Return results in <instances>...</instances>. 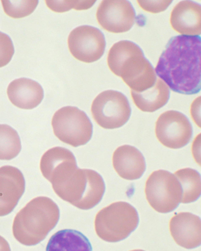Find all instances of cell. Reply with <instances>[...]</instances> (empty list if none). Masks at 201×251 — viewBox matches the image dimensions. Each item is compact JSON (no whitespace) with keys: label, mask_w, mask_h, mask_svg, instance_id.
<instances>
[{"label":"cell","mask_w":201,"mask_h":251,"mask_svg":"<svg viewBox=\"0 0 201 251\" xmlns=\"http://www.w3.org/2000/svg\"><path fill=\"white\" fill-rule=\"evenodd\" d=\"M107 63L111 71L123 79L131 91L139 93L155 84L156 74L142 49L128 40L120 41L110 50Z\"/></svg>","instance_id":"7a4b0ae2"},{"label":"cell","mask_w":201,"mask_h":251,"mask_svg":"<svg viewBox=\"0 0 201 251\" xmlns=\"http://www.w3.org/2000/svg\"><path fill=\"white\" fill-rule=\"evenodd\" d=\"M201 37L180 35L170 39L155 71L172 91L194 95L201 91Z\"/></svg>","instance_id":"6da1fadb"},{"label":"cell","mask_w":201,"mask_h":251,"mask_svg":"<svg viewBox=\"0 0 201 251\" xmlns=\"http://www.w3.org/2000/svg\"><path fill=\"white\" fill-rule=\"evenodd\" d=\"M51 125L56 137L73 147L86 145L92 136L93 126L90 119L76 107L65 106L57 111Z\"/></svg>","instance_id":"8992f818"},{"label":"cell","mask_w":201,"mask_h":251,"mask_svg":"<svg viewBox=\"0 0 201 251\" xmlns=\"http://www.w3.org/2000/svg\"><path fill=\"white\" fill-rule=\"evenodd\" d=\"M112 164L120 177L128 180L142 177L146 168L142 152L129 145H124L116 149L113 154Z\"/></svg>","instance_id":"9a60e30c"},{"label":"cell","mask_w":201,"mask_h":251,"mask_svg":"<svg viewBox=\"0 0 201 251\" xmlns=\"http://www.w3.org/2000/svg\"><path fill=\"white\" fill-rule=\"evenodd\" d=\"M145 193L150 206L160 213L173 211L182 201V189L178 179L164 170L151 173L146 181Z\"/></svg>","instance_id":"52a82bcc"},{"label":"cell","mask_w":201,"mask_h":251,"mask_svg":"<svg viewBox=\"0 0 201 251\" xmlns=\"http://www.w3.org/2000/svg\"><path fill=\"white\" fill-rule=\"evenodd\" d=\"M69 50L72 56L80 62L91 63L103 55L106 42L103 33L96 27H77L68 38Z\"/></svg>","instance_id":"30bf717a"},{"label":"cell","mask_w":201,"mask_h":251,"mask_svg":"<svg viewBox=\"0 0 201 251\" xmlns=\"http://www.w3.org/2000/svg\"><path fill=\"white\" fill-rule=\"evenodd\" d=\"M9 243L3 237L0 236V251H10Z\"/></svg>","instance_id":"484cf974"},{"label":"cell","mask_w":201,"mask_h":251,"mask_svg":"<svg viewBox=\"0 0 201 251\" xmlns=\"http://www.w3.org/2000/svg\"><path fill=\"white\" fill-rule=\"evenodd\" d=\"M59 209L46 197L32 200L16 215L13 223V234L20 243L37 245L43 241L58 222Z\"/></svg>","instance_id":"3957f363"},{"label":"cell","mask_w":201,"mask_h":251,"mask_svg":"<svg viewBox=\"0 0 201 251\" xmlns=\"http://www.w3.org/2000/svg\"><path fill=\"white\" fill-rule=\"evenodd\" d=\"M155 134L161 144L177 149L189 143L192 138L193 127L184 114L176 111H168L158 118Z\"/></svg>","instance_id":"9c48e42d"},{"label":"cell","mask_w":201,"mask_h":251,"mask_svg":"<svg viewBox=\"0 0 201 251\" xmlns=\"http://www.w3.org/2000/svg\"><path fill=\"white\" fill-rule=\"evenodd\" d=\"M21 150V140L17 132L8 125H0V160L15 158Z\"/></svg>","instance_id":"44dd1931"},{"label":"cell","mask_w":201,"mask_h":251,"mask_svg":"<svg viewBox=\"0 0 201 251\" xmlns=\"http://www.w3.org/2000/svg\"><path fill=\"white\" fill-rule=\"evenodd\" d=\"M172 1H137L141 8L152 13H158L166 10Z\"/></svg>","instance_id":"d4e9b609"},{"label":"cell","mask_w":201,"mask_h":251,"mask_svg":"<svg viewBox=\"0 0 201 251\" xmlns=\"http://www.w3.org/2000/svg\"><path fill=\"white\" fill-rule=\"evenodd\" d=\"M45 2L50 10L60 13L69 11L71 9L77 10L88 9L96 2L95 1H46Z\"/></svg>","instance_id":"603a6c76"},{"label":"cell","mask_w":201,"mask_h":251,"mask_svg":"<svg viewBox=\"0 0 201 251\" xmlns=\"http://www.w3.org/2000/svg\"><path fill=\"white\" fill-rule=\"evenodd\" d=\"M14 53V46L10 37L0 32V68L9 64Z\"/></svg>","instance_id":"cb8c5ba5"},{"label":"cell","mask_w":201,"mask_h":251,"mask_svg":"<svg viewBox=\"0 0 201 251\" xmlns=\"http://www.w3.org/2000/svg\"><path fill=\"white\" fill-rule=\"evenodd\" d=\"M131 95L134 103L140 110L152 113L168 102L170 92L164 81L157 78L155 84L150 89L139 93L131 91Z\"/></svg>","instance_id":"ac0fdd59"},{"label":"cell","mask_w":201,"mask_h":251,"mask_svg":"<svg viewBox=\"0 0 201 251\" xmlns=\"http://www.w3.org/2000/svg\"><path fill=\"white\" fill-rule=\"evenodd\" d=\"M52 188L60 199L83 210L92 209L99 204L105 191L101 176L91 169L78 168Z\"/></svg>","instance_id":"277c9868"},{"label":"cell","mask_w":201,"mask_h":251,"mask_svg":"<svg viewBox=\"0 0 201 251\" xmlns=\"http://www.w3.org/2000/svg\"><path fill=\"white\" fill-rule=\"evenodd\" d=\"M91 113L99 126L105 129H115L128 121L131 109L124 94L108 90L100 93L93 100Z\"/></svg>","instance_id":"ba28073f"},{"label":"cell","mask_w":201,"mask_h":251,"mask_svg":"<svg viewBox=\"0 0 201 251\" xmlns=\"http://www.w3.org/2000/svg\"><path fill=\"white\" fill-rule=\"evenodd\" d=\"M98 22L105 30L120 33L129 31L136 20L131 3L126 0H104L100 4L96 14Z\"/></svg>","instance_id":"8fae6325"},{"label":"cell","mask_w":201,"mask_h":251,"mask_svg":"<svg viewBox=\"0 0 201 251\" xmlns=\"http://www.w3.org/2000/svg\"><path fill=\"white\" fill-rule=\"evenodd\" d=\"M171 234L178 246L196 248L201 243V222L199 216L189 212L176 214L170 222Z\"/></svg>","instance_id":"5bb4252c"},{"label":"cell","mask_w":201,"mask_h":251,"mask_svg":"<svg viewBox=\"0 0 201 251\" xmlns=\"http://www.w3.org/2000/svg\"><path fill=\"white\" fill-rule=\"evenodd\" d=\"M46 250L90 251L92 248L88 238L81 233L74 229H63L52 236Z\"/></svg>","instance_id":"d6986e66"},{"label":"cell","mask_w":201,"mask_h":251,"mask_svg":"<svg viewBox=\"0 0 201 251\" xmlns=\"http://www.w3.org/2000/svg\"><path fill=\"white\" fill-rule=\"evenodd\" d=\"M139 222L136 209L130 203L118 201L102 208L95 221L97 234L108 242H117L128 237Z\"/></svg>","instance_id":"5b68a950"},{"label":"cell","mask_w":201,"mask_h":251,"mask_svg":"<svg viewBox=\"0 0 201 251\" xmlns=\"http://www.w3.org/2000/svg\"><path fill=\"white\" fill-rule=\"evenodd\" d=\"M6 15L14 19L23 18L31 14L38 4V1H2Z\"/></svg>","instance_id":"7402d4cb"},{"label":"cell","mask_w":201,"mask_h":251,"mask_svg":"<svg viewBox=\"0 0 201 251\" xmlns=\"http://www.w3.org/2000/svg\"><path fill=\"white\" fill-rule=\"evenodd\" d=\"M201 5L192 1H183L172 11V28L184 36H199L201 32Z\"/></svg>","instance_id":"2e32d148"},{"label":"cell","mask_w":201,"mask_h":251,"mask_svg":"<svg viewBox=\"0 0 201 251\" xmlns=\"http://www.w3.org/2000/svg\"><path fill=\"white\" fill-rule=\"evenodd\" d=\"M7 94L13 105L25 110L36 107L44 97L42 86L37 81L26 78L12 81L8 86Z\"/></svg>","instance_id":"e0dca14e"},{"label":"cell","mask_w":201,"mask_h":251,"mask_svg":"<svg viewBox=\"0 0 201 251\" xmlns=\"http://www.w3.org/2000/svg\"><path fill=\"white\" fill-rule=\"evenodd\" d=\"M25 180L18 168L11 166L0 168V216L10 214L25 191Z\"/></svg>","instance_id":"4fadbf2b"},{"label":"cell","mask_w":201,"mask_h":251,"mask_svg":"<svg viewBox=\"0 0 201 251\" xmlns=\"http://www.w3.org/2000/svg\"><path fill=\"white\" fill-rule=\"evenodd\" d=\"M174 175L178 179L182 189L181 202L190 203L197 201L201 196V175L191 168H184Z\"/></svg>","instance_id":"ffe728a7"},{"label":"cell","mask_w":201,"mask_h":251,"mask_svg":"<svg viewBox=\"0 0 201 251\" xmlns=\"http://www.w3.org/2000/svg\"><path fill=\"white\" fill-rule=\"evenodd\" d=\"M40 168L44 177L53 186L65 181L78 168L73 153L68 149L57 147L44 154Z\"/></svg>","instance_id":"7c38bea8"}]
</instances>
